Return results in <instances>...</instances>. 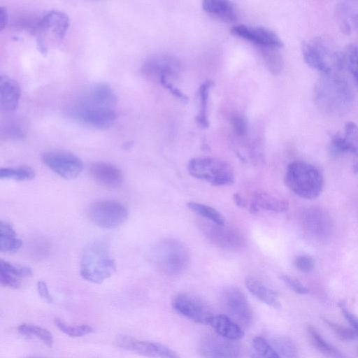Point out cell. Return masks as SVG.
<instances>
[{
	"mask_svg": "<svg viewBox=\"0 0 358 358\" xmlns=\"http://www.w3.org/2000/svg\"><path fill=\"white\" fill-rule=\"evenodd\" d=\"M313 101L317 108L330 117H341L350 112L354 94L348 81L336 73L322 75L315 84Z\"/></svg>",
	"mask_w": 358,
	"mask_h": 358,
	"instance_id": "1",
	"label": "cell"
},
{
	"mask_svg": "<svg viewBox=\"0 0 358 358\" xmlns=\"http://www.w3.org/2000/svg\"><path fill=\"white\" fill-rule=\"evenodd\" d=\"M116 271L109 245L103 239H96L85 248L80 262V273L87 281L101 284Z\"/></svg>",
	"mask_w": 358,
	"mask_h": 358,
	"instance_id": "2",
	"label": "cell"
},
{
	"mask_svg": "<svg viewBox=\"0 0 358 358\" xmlns=\"http://www.w3.org/2000/svg\"><path fill=\"white\" fill-rule=\"evenodd\" d=\"M285 182L299 196L312 199L322 192L324 179L322 173L314 165L302 161H294L287 167Z\"/></svg>",
	"mask_w": 358,
	"mask_h": 358,
	"instance_id": "3",
	"label": "cell"
},
{
	"mask_svg": "<svg viewBox=\"0 0 358 358\" xmlns=\"http://www.w3.org/2000/svg\"><path fill=\"white\" fill-rule=\"evenodd\" d=\"M305 62L323 75L336 73L343 66V58L336 48L327 40L315 38L302 45Z\"/></svg>",
	"mask_w": 358,
	"mask_h": 358,
	"instance_id": "4",
	"label": "cell"
},
{
	"mask_svg": "<svg viewBox=\"0 0 358 358\" xmlns=\"http://www.w3.org/2000/svg\"><path fill=\"white\" fill-rule=\"evenodd\" d=\"M189 174L214 186L230 185L234 182L231 166L225 161L208 157H194L189 160Z\"/></svg>",
	"mask_w": 358,
	"mask_h": 358,
	"instance_id": "5",
	"label": "cell"
},
{
	"mask_svg": "<svg viewBox=\"0 0 358 358\" xmlns=\"http://www.w3.org/2000/svg\"><path fill=\"white\" fill-rule=\"evenodd\" d=\"M154 257L162 271L169 275H178L188 266L190 252L184 243L175 238H168L157 245Z\"/></svg>",
	"mask_w": 358,
	"mask_h": 358,
	"instance_id": "6",
	"label": "cell"
},
{
	"mask_svg": "<svg viewBox=\"0 0 358 358\" xmlns=\"http://www.w3.org/2000/svg\"><path fill=\"white\" fill-rule=\"evenodd\" d=\"M301 224L306 238L314 243H324L329 241L334 232L330 215L319 207H310L302 214Z\"/></svg>",
	"mask_w": 358,
	"mask_h": 358,
	"instance_id": "7",
	"label": "cell"
},
{
	"mask_svg": "<svg viewBox=\"0 0 358 358\" xmlns=\"http://www.w3.org/2000/svg\"><path fill=\"white\" fill-rule=\"evenodd\" d=\"M70 20L66 13L58 10H51L40 17L36 33L38 49L42 54L48 51L47 37L48 34L55 40L64 38L69 27Z\"/></svg>",
	"mask_w": 358,
	"mask_h": 358,
	"instance_id": "8",
	"label": "cell"
},
{
	"mask_svg": "<svg viewBox=\"0 0 358 358\" xmlns=\"http://www.w3.org/2000/svg\"><path fill=\"white\" fill-rule=\"evenodd\" d=\"M92 222L99 227L111 229L122 225L128 218L127 208L122 203L101 200L92 203L88 210Z\"/></svg>",
	"mask_w": 358,
	"mask_h": 358,
	"instance_id": "9",
	"label": "cell"
},
{
	"mask_svg": "<svg viewBox=\"0 0 358 358\" xmlns=\"http://www.w3.org/2000/svg\"><path fill=\"white\" fill-rule=\"evenodd\" d=\"M70 113L79 122L99 129L110 127L115 120L113 108L93 104L82 99L71 106Z\"/></svg>",
	"mask_w": 358,
	"mask_h": 358,
	"instance_id": "10",
	"label": "cell"
},
{
	"mask_svg": "<svg viewBox=\"0 0 358 358\" xmlns=\"http://www.w3.org/2000/svg\"><path fill=\"white\" fill-rule=\"evenodd\" d=\"M221 300L225 310L239 326L248 327L252 323V309L245 295L239 288H226L222 292Z\"/></svg>",
	"mask_w": 358,
	"mask_h": 358,
	"instance_id": "11",
	"label": "cell"
},
{
	"mask_svg": "<svg viewBox=\"0 0 358 358\" xmlns=\"http://www.w3.org/2000/svg\"><path fill=\"white\" fill-rule=\"evenodd\" d=\"M43 163L60 177L71 180L81 173L83 164L76 155L66 151L52 150L42 156Z\"/></svg>",
	"mask_w": 358,
	"mask_h": 358,
	"instance_id": "12",
	"label": "cell"
},
{
	"mask_svg": "<svg viewBox=\"0 0 358 358\" xmlns=\"http://www.w3.org/2000/svg\"><path fill=\"white\" fill-rule=\"evenodd\" d=\"M172 306L178 314L196 323L209 324L213 316L203 301L187 293L177 294Z\"/></svg>",
	"mask_w": 358,
	"mask_h": 358,
	"instance_id": "13",
	"label": "cell"
},
{
	"mask_svg": "<svg viewBox=\"0 0 358 358\" xmlns=\"http://www.w3.org/2000/svg\"><path fill=\"white\" fill-rule=\"evenodd\" d=\"M199 352L205 358H239L241 348L236 341L210 334L201 340Z\"/></svg>",
	"mask_w": 358,
	"mask_h": 358,
	"instance_id": "14",
	"label": "cell"
},
{
	"mask_svg": "<svg viewBox=\"0 0 358 358\" xmlns=\"http://www.w3.org/2000/svg\"><path fill=\"white\" fill-rule=\"evenodd\" d=\"M231 33L264 48L278 49L283 45L274 31L264 27L239 24L233 27Z\"/></svg>",
	"mask_w": 358,
	"mask_h": 358,
	"instance_id": "15",
	"label": "cell"
},
{
	"mask_svg": "<svg viewBox=\"0 0 358 358\" xmlns=\"http://www.w3.org/2000/svg\"><path fill=\"white\" fill-rule=\"evenodd\" d=\"M180 71L179 62L170 55H159L148 59L143 66V71L148 76L157 78L173 77Z\"/></svg>",
	"mask_w": 358,
	"mask_h": 358,
	"instance_id": "16",
	"label": "cell"
},
{
	"mask_svg": "<svg viewBox=\"0 0 358 358\" xmlns=\"http://www.w3.org/2000/svg\"><path fill=\"white\" fill-rule=\"evenodd\" d=\"M335 15L339 27L344 34H358V1L337 2Z\"/></svg>",
	"mask_w": 358,
	"mask_h": 358,
	"instance_id": "17",
	"label": "cell"
},
{
	"mask_svg": "<svg viewBox=\"0 0 358 358\" xmlns=\"http://www.w3.org/2000/svg\"><path fill=\"white\" fill-rule=\"evenodd\" d=\"M90 173L95 181L100 185L115 188L123 182V173L115 165L106 162H96L90 168Z\"/></svg>",
	"mask_w": 358,
	"mask_h": 358,
	"instance_id": "18",
	"label": "cell"
},
{
	"mask_svg": "<svg viewBox=\"0 0 358 358\" xmlns=\"http://www.w3.org/2000/svg\"><path fill=\"white\" fill-rule=\"evenodd\" d=\"M208 238L220 248L236 250L243 245V238L240 233L224 225L214 224L207 229Z\"/></svg>",
	"mask_w": 358,
	"mask_h": 358,
	"instance_id": "19",
	"label": "cell"
},
{
	"mask_svg": "<svg viewBox=\"0 0 358 358\" xmlns=\"http://www.w3.org/2000/svg\"><path fill=\"white\" fill-rule=\"evenodd\" d=\"M21 91L18 83L7 75L0 76V106L2 110L12 111L17 107Z\"/></svg>",
	"mask_w": 358,
	"mask_h": 358,
	"instance_id": "20",
	"label": "cell"
},
{
	"mask_svg": "<svg viewBox=\"0 0 358 358\" xmlns=\"http://www.w3.org/2000/svg\"><path fill=\"white\" fill-rule=\"evenodd\" d=\"M30 267L0 260V282L3 286L17 289L20 286V278L31 276Z\"/></svg>",
	"mask_w": 358,
	"mask_h": 358,
	"instance_id": "21",
	"label": "cell"
},
{
	"mask_svg": "<svg viewBox=\"0 0 358 358\" xmlns=\"http://www.w3.org/2000/svg\"><path fill=\"white\" fill-rule=\"evenodd\" d=\"M81 99L99 106L113 108L117 98L113 89L105 83H96L90 86Z\"/></svg>",
	"mask_w": 358,
	"mask_h": 358,
	"instance_id": "22",
	"label": "cell"
},
{
	"mask_svg": "<svg viewBox=\"0 0 358 358\" xmlns=\"http://www.w3.org/2000/svg\"><path fill=\"white\" fill-rule=\"evenodd\" d=\"M115 343L120 348L149 357H159L160 343L139 341L130 336L117 337Z\"/></svg>",
	"mask_w": 358,
	"mask_h": 358,
	"instance_id": "23",
	"label": "cell"
},
{
	"mask_svg": "<svg viewBox=\"0 0 358 358\" xmlns=\"http://www.w3.org/2000/svg\"><path fill=\"white\" fill-rule=\"evenodd\" d=\"M209 324L217 334L226 338L237 341L244 336L242 327L227 315H213Z\"/></svg>",
	"mask_w": 358,
	"mask_h": 358,
	"instance_id": "24",
	"label": "cell"
},
{
	"mask_svg": "<svg viewBox=\"0 0 358 358\" xmlns=\"http://www.w3.org/2000/svg\"><path fill=\"white\" fill-rule=\"evenodd\" d=\"M245 284L248 291L264 303L275 308L281 306L278 294L257 278L248 277Z\"/></svg>",
	"mask_w": 358,
	"mask_h": 358,
	"instance_id": "25",
	"label": "cell"
},
{
	"mask_svg": "<svg viewBox=\"0 0 358 358\" xmlns=\"http://www.w3.org/2000/svg\"><path fill=\"white\" fill-rule=\"evenodd\" d=\"M203 9L215 17L233 22L236 20V13L233 3L225 0H206L202 3Z\"/></svg>",
	"mask_w": 358,
	"mask_h": 358,
	"instance_id": "26",
	"label": "cell"
},
{
	"mask_svg": "<svg viewBox=\"0 0 358 358\" xmlns=\"http://www.w3.org/2000/svg\"><path fill=\"white\" fill-rule=\"evenodd\" d=\"M252 202L259 208L274 213H283L289 208V202L284 199L278 198L265 192H255Z\"/></svg>",
	"mask_w": 358,
	"mask_h": 358,
	"instance_id": "27",
	"label": "cell"
},
{
	"mask_svg": "<svg viewBox=\"0 0 358 358\" xmlns=\"http://www.w3.org/2000/svg\"><path fill=\"white\" fill-rule=\"evenodd\" d=\"M22 245L13 226L6 221L0 222V250L13 253L17 251Z\"/></svg>",
	"mask_w": 358,
	"mask_h": 358,
	"instance_id": "28",
	"label": "cell"
},
{
	"mask_svg": "<svg viewBox=\"0 0 358 358\" xmlns=\"http://www.w3.org/2000/svg\"><path fill=\"white\" fill-rule=\"evenodd\" d=\"M308 333L313 345L323 355L331 358H346L336 348L328 343L313 327H308Z\"/></svg>",
	"mask_w": 358,
	"mask_h": 358,
	"instance_id": "29",
	"label": "cell"
},
{
	"mask_svg": "<svg viewBox=\"0 0 358 358\" xmlns=\"http://www.w3.org/2000/svg\"><path fill=\"white\" fill-rule=\"evenodd\" d=\"M187 206L191 210L210 220L214 224H225V219L222 214L212 206L194 201L188 202Z\"/></svg>",
	"mask_w": 358,
	"mask_h": 358,
	"instance_id": "30",
	"label": "cell"
},
{
	"mask_svg": "<svg viewBox=\"0 0 358 358\" xmlns=\"http://www.w3.org/2000/svg\"><path fill=\"white\" fill-rule=\"evenodd\" d=\"M212 85V82L208 80L202 83L199 89L200 108L196 116V121L203 128H207L209 125L208 118V103L209 92Z\"/></svg>",
	"mask_w": 358,
	"mask_h": 358,
	"instance_id": "31",
	"label": "cell"
},
{
	"mask_svg": "<svg viewBox=\"0 0 358 358\" xmlns=\"http://www.w3.org/2000/svg\"><path fill=\"white\" fill-rule=\"evenodd\" d=\"M18 332L26 336H35L48 347H52L53 336L46 329L29 323H22L17 327Z\"/></svg>",
	"mask_w": 358,
	"mask_h": 358,
	"instance_id": "32",
	"label": "cell"
},
{
	"mask_svg": "<svg viewBox=\"0 0 358 358\" xmlns=\"http://www.w3.org/2000/svg\"><path fill=\"white\" fill-rule=\"evenodd\" d=\"M271 344L275 348L280 358H298V351L293 341L285 336L274 338Z\"/></svg>",
	"mask_w": 358,
	"mask_h": 358,
	"instance_id": "33",
	"label": "cell"
},
{
	"mask_svg": "<svg viewBox=\"0 0 358 358\" xmlns=\"http://www.w3.org/2000/svg\"><path fill=\"white\" fill-rule=\"evenodd\" d=\"M35 176V171L29 166H19L15 168H1L0 178L12 179L19 181L30 180Z\"/></svg>",
	"mask_w": 358,
	"mask_h": 358,
	"instance_id": "34",
	"label": "cell"
},
{
	"mask_svg": "<svg viewBox=\"0 0 358 358\" xmlns=\"http://www.w3.org/2000/svg\"><path fill=\"white\" fill-rule=\"evenodd\" d=\"M54 323L61 331L71 337H81L90 334L93 330L92 327L90 325H72L59 318H55Z\"/></svg>",
	"mask_w": 358,
	"mask_h": 358,
	"instance_id": "35",
	"label": "cell"
},
{
	"mask_svg": "<svg viewBox=\"0 0 358 358\" xmlns=\"http://www.w3.org/2000/svg\"><path fill=\"white\" fill-rule=\"evenodd\" d=\"M252 346L259 358H280L271 343L262 336L255 337Z\"/></svg>",
	"mask_w": 358,
	"mask_h": 358,
	"instance_id": "36",
	"label": "cell"
},
{
	"mask_svg": "<svg viewBox=\"0 0 358 358\" xmlns=\"http://www.w3.org/2000/svg\"><path fill=\"white\" fill-rule=\"evenodd\" d=\"M344 59L349 72L358 87V46L356 44L350 43L347 46Z\"/></svg>",
	"mask_w": 358,
	"mask_h": 358,
	"instance_id": "37",
	"label": "cell"
},
{
	"mask_svg": "<svg viewBox=\"0 0 358 358\" xmlns=\"http://www.w3.org/2000/svg\"><path fill=\"white\" fill-rule=\"evenodd\" d=\"M343 136L346 142L348 152L358 157V126L352 122H346Z\"/></svg>",
	"mask_w": 358,
	"mask_h": 358,
	"instance_id": "38",
	"label": "cell"
},
{
	"mask_svg": "<svg viewBox=\"0 0 358 358\" xmlns=\"http://www.w3.org/2000/svg\"><path fill=\"white\" fill-rule=\"evenodd\" d=\"M324 321L332 329L336 336L342 341H352L357 336L356 331L352 328L340 325L326 319Z\"/></svg>",
	"mask_w": 358,
	"mask_h": 358,
	"instance_id": "39",
	"label": "cell"
},
{
	"mask_svg": "<svg viewBox=\"0 0 358 358\" xmlns=\"http://www.w3.org/2000/svg\"><path fill=\"white\" fill-rule=\"evenodd\" d=\"M329 151L331 155L335 157L348 152L346 142L342 135L335 134L331 137Z\"/></svg>",
	"mask_w": 358,
	"mask_h": 358,
	"instance_id": "40",
	"label": "cell"
},
{
	"mask_svg": "<svg viewBox=\"0 0 358 358\" xmlns=\"http://www.w3.org/2000/svg\"><path fill=\"white\" fill-rule=\"evenodd\" d=\"M294 265L299 271L308 273L314 268V260L308 255H299L294 259Z\"/></svg>",
	"mask_w": 358,
	"mask_h": 358,
	"instance_id": "41",
	"label": "cell"
},
{
	"mask_svg": "<svg viewBox=\"0 0 358 358\" xmlns=\"http://www.w3.org/2000/svg\"><path fill=\"white\" fill-rule=\"evenodd\" d=\"M280 278L295 293L305 294L308 292V288L299 280L287 275H282Z\"/></svg>",
	"mask_w": 358,
	"mask_h": 358,
	"instance_id": "42",
	"label": "cell"
},
{
	"mask_svg": "<svg viewBox=\"0 0 358 358\" xmlns=\"http://www.w3.org/2000/svg\"><path fill=\"white\" fill-rule=\"evenodd\" d=\"M231 124L236 134L243 136L246 134L248 124L246 119L241 115H235L231 117Z\"/></svg>",
	"mask_w": 358,
	"mask_h": 358,
	"instance_id": "43",
	"label": "cell"
},
{
	"mask_svg": "<svg viewBox=\"0 0 358 358\" xmlns=\"http://www.w3.org/2000/svg\"><path fill=\"white\" fill-rule=\"evenodd\" d=\"M161 85L166 89H167L173 96L180 99L183 102H187L188 98L180 90L176 88L171 83H170L169 78H162L159 80Z\"/></svg>",
	"mask_w": 358,
	"mask_h": 358,
	"instance_id": "44",
	"label": "cell"
},
{
	"mask_svg": "<svg viewBox=\"0 0 358 358\" xmlns=\"http://www.w3.org/2000/svg\"><path fill=\"white\" fill-rule=\"evenodd\" d=\"M338 306L345 318L351 324L352 329L356 331L358 336V317L352 313L346 307L343 301H340Z\"/></svg>",
	"mask_w": 358,
	"mask_h": 358,
	"instance_id": "45",
	"label": "cell"
},
{
	"mask_svg": "<svg viewBox=\"0 0 358 358\" xmlns=\"http://www.w3.org/2000/svg\"><path fill=\"white\" fill-rule=\"evenodd\" d=\"M37 290L40 296L46 302L51 303L52 298L49 292L48 285L44 281H38L37 283Z\"/></svg>",
	"mask_w": 358,
	"mask_h": 358,
	"instance_id": "46",
	"label": "cell"
},
{
	"mask_svg": "<svg viewBox=\"0 0 358 358\" xmlns=\"http://www.w3.org/2000/svg\"><path fill=\"white\" fill-rule=\"evenodd\" d=\"M6 136L14 140H22L24 138V132L18 127H10L5 132Z\"/></svg>",
	"mask_w": 358,
	"mask_h": 358,
	"instance_id": "47",
	"label": "cell"
},
{
	"mask_svg": "<svg viewBox=\"0 0 358 358\" xmlns=\"http://www.w3.org/2000/svg\"><path fill=\"white\" fill-rule=\"evenodd\" d=\"M8 21V15L6 9L0 6V30H3Z\"/></svg>",
	"mask_w": 358,
	"mask_h": 358,
	"instance_id": "48",
	"label": "cell"
},
{
	"mask_svg": "<svg viewBox=\"0 0 358 358\" xmlns=\"http://www.w3.org/2000/svg\"><path fill=\"white\" fill-rule=\"evenodd\" d=\"M233 199H234V203L238 206H245V203L244 201V199L242 198V196L236 193L235 194H234V196H233Z\"/></svg>",
	"mask_w": 358,
	"mask_h": 358,
	"instance_id": "49",
	"label": "cell"
}]
</instances>
